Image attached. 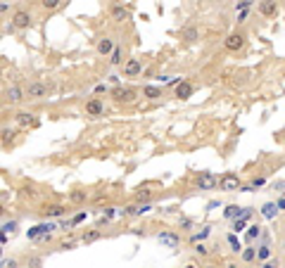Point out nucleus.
<instances>
[{
	"mask_svg": "<svg viewBox=\"0 0 285 268\" xmlns=\"http://www.w3.org/2000/svg\"><path fill=\"white\" fill-rule=\"evenodd\" d=\"M250 223L242 221V219H235V221H231V230H233V235H238V233H242V230L247 228Z\"/></svg>",
	"mask_w": 285,
	"mask_h": 268,
	"instance_id": "nucleus-32",
	"label": "nucleus"
},
{
	"mask_svg": "<svg viewBox=\"0 0 285 268\" xmlns=\"http://www.w3.org/2000/svg\"><path fill=\"white\" fill-rule=\"evenodd\" d=\"M109 95H112V100H114L116 104H131V102L138 100L140 90L138 88H124L121 83H119V86L109 88Z\"/></svg>",
	"mask_w": 285,
	"mask_h": 268,
	"instance_id": "nucleus-1",
	"label": "nucleus"
},
{
	"mask_svg": "<svg viewBox=\"0 0 285 268\" xmlns=\"http://www.w3.org/2000/svg\"><path fill=\"white\" fill-rule=\"evenodd\" d=\"M43 216H46V219H62V216H67V206L64 204H46L43 206Z\"/></svg>",
	"mask_w": 285,
	"mask_h": 268,
	"instance_id": "nucleus-14",
	"label": "nucleus"
},
{
	"mask_svg": "<svg viewBox=\"0 0 285 268\" xmlns=\"http://www.w3.org/2000/svg\"><path fill=\"white\" fill-rule=\"evenodd\" d=\"M273 204H276L278 213H280V211H283V209H285V197H283V195H278V199H276V202H273Z\"/></svg>",
	"mask_w": 285,
	"mask_h": 268,
	"instance_id": "nucleus-45",
	"label": "nucleus"
},
{
	"mask_svg": "<svg viewBox=\"0 0 285 268\" xmlns=\"http://www.w3.org/2000/svg\"><path fill=\"white\" fill-rule=\"evenodd\" d=\"M8 237H10V235H5V233L0 230V247H5V245H8Z\"/></svg>",
	"mask_w": 285,
	"mask_h": 268,
	"instance_id": "nucleus-51",
	"label": "nucleus"
},
{
	"mask_svg": "<svg viewBox=\"0 0 285 268\" xmlns=\"http://www.w3.org/2000/svg\"><path fill=\"white\" fill-rule=\"evenodd\" d=\"M100 219H105V221H114L116 219V209L114 206H105V209H100Z\"/></svg>",
	"mask_w": 285,
	"mask_h": 268,
	"instance_id": "nucleus-33",
	"label": "nucleus"
},
{
	"mask_svg": "<svg viewBox=\"0 0 285 268\" xmlns=\"http://www.w3.org/2000/svg\"><path fill=\"white\" fill-rule=\"evenodd\" d=\"M31 24H33V15H31L26 8H17L12 12V19H10V26L15 29V31H22V29H29Z\"/></svg>",
	"mask_w": 285,
	"mask_h": 268,
	"instance_id": "nucleus-2",
	"label": "nucleus"
},
{
	"mask_svg": "<svg viewBox=\"0 0 285 268\" xmlns=\"http://www.w3.org/2000/svg\"><path fill=\"white\" fill-rule=\"evenodd\" d=\"M207 268H216V266H207Z\"/></svg>",
	"mask_w": 285,
	"mask_h": 268,
	"instance_id": "nucleus-57",
	"label": "nucleus"
},
{
	"mask_svg": "<svg viewBox=\"0 0 285 268\" xmlns=\"http://www.w3.org/2000/svg\"><path fill=\"white\" fill-rule=\"evenodd\" d=\"M255 252H257V259L255 261H269L271 256H273V247L269 245V242H264V245H259V247H255Z\"/></svg>",
	"mask_w": 285,
	"mask_h": 268,
	"instance_id": "nucleus-18",
	"label": "nucleus"
},
{
	"mask_svg": "<svg viewBox=\"0 0 285 268\" xmlns=\"http://www.w3.org/2000/svg\"><path fill=\"white\" fill-rule=\"evenodd\" d=\"M209 235H212V226H202L197 233H190V237H188V240H190L193 245H197V242H205Z\"/></svg>",
	"mask_w": 285,
	"mask_h": 268,
	"instance_id": "nucleus-21",
	"label": "nucleus"
},
{
	"mask_svg": "<svg viewBox=\"0 0 285 268\" xmlns=\"http://www.w3.org/2000/svg\"><path fill=\"white\" fill-rule=\"evenodd\" d=\"M245 45H247V36L242 31H231L224 40V47L228 52H238V50H242Z\"/></svg>",
	"mask_w": 285,
	"mask_h": 268,
	"instance_id": "nucleus-6",
	"label": "nucleus"
},
{
	"mask_svg": "<svg viewBox=\"0 0 285 268\" xmlns=\"http://www.w3.org/2000/svg\"><path fill=\"white\" fill-rule=\"evenodd\" d=\"M247 15H250V10H245V12H238V22H245Z\"/></svg>",
	"mask_w": 285,
	"mask_h": 268,
	"instance_id": "nucleus-53",
	"label": "nucleus"
},
{
	"mask_svg": "<svg viewBox=\"0 0 285 268\" xmlns=\"http://www.w3.org/2000/svg\"><path fill=\"white\" fill-rule=\"evenodd\" d=\"M5 12H10V3H0V15H5Z\"/></svg>",
	"mask_w": 285,
	"mask_h": 268,
	"instance_id": "nucleus-52",
	"label": "nucleus"
},
{
	"mask_svg": "<svg viewBox=\"0 0 285 268\" xmlns=\"http://www.w3.org/2000/svg\"><path fill=\"white\" fill-rule=\"evenodd\" d=\"M17 228H19V223L17 221H8V223H3V233H5V235H12V233H17Z\"/></svg>",
	"mask_w": 285,
	"mask_h": 268,
	"instance_id": "nucleus-34",
	"label": "nucleus"
},
{
	"mask_svg": "<svg viewBox=\"0 0 285 268\" xmlns=\"http://www.w3.org/2000/svg\"><path fill=\"white\" fill-rule=\"evenodd\" d=\"M121 71L126 79H138L140 74H143V62H140L138 57H131V60H126L121 64Z\"/></svg>",
	"mask_w": 285,
	"mask_h": 268,
	"instance_id": "nucleus-11",
	"label": "nucleus"
},
{
	"mask_svg": "<svg viewBox=\"0 0 285 268\" xmlns=\"http://www.w3.org/2000/svg\"><path fill=\"white\" fill-rule=\"evenodd\" d=\"M60 230H69V221H64V219H60V223H55Z\"/></svg>",
	"mask_w": 285,
	"mask_h": 268,
	"instance_id": "nucleus-48",
	"label": "nucleus"
},
{
	"mask_svg": "<svg viewBox=\"0 0 285 268\" xmlns=\"http://www.w3.org/2000/svg\"><path fill=\"white\" fill-rule=\"evenodd\" d=\"M0 268H19V261L17 259H3L0 261Z\"/></svg>",
	"mask_w": 285,
	"mask_h": 268,
	"instance_id": "nucleus-40",
	"label": "nucleus"
},
{
	"mask_svg": "<svg viewBox=\"0 0 285 268\" xmlns=\"http://www.w3.org/2000/svg\"><path fill=\"white\" fill-rule=\"evenodd\" d=\"M216 174H212V171H200V174L195 176V185L202 190V192H209V190L216 188Z\"/></svg>",
	"mask_w": 285,
	"mask_h": 268,
	"instance_id": "nucleus-10",
	"label": "nucleus"
},
{
	"mask_svg": "<svg viewBox=\"0 0 285 268\" xmlns=\"http://www.w3.org/2000/svg\"><path fill=\"white\" fill-rule=\"evenodd\" d=\"M100 237H102V230H88V233L81 235V242H84V245H93V242H98Z\"/></svg>",
	"mask_w": 285,
	"mask_h": 268,
	"instance_id": "nucleus-29",
	"label": "nucleus"
},
{
	"mask_svg": "<svg viewBox=\"0 0 285 268\" xmlns=\"http://www.w3.org/2000/svg\"><path fill=\"white\" fill-rule=\"evenodd\" d=\"M181 40H185V43H197V40H200V29L193 26V24H190V26H183V29H181Z\"/></svg>",
	"mask_w": 285,
	"mask_h": 268,
	"instance_id": "nucleus-16",
	"label": "nucleus"
},
{
	"mask_svg": "<svg viewBox=\"0 0 285 268\" xmlns=\"http://www.w3.org/2000/svg\"><path fill=\"white\" fill-rule=\"evenodd\" d=\"M264 233V228L259 226V223H250L247 226V242H255V240H259Z\"/></svg>",
	"mask_w": 285,
	"mask_h": 268,
	"instance_id": "nucleus-24",
	"label": "nucleus"
},
{
	"mask_svg": "<svg viewBox=\"0 0 285 268\" xmlns=\"http://www.w3.org/2000/svg\"><path fill=\"white\" fill-rule=\"evenodd\" d=\"M15 135H17V128H3V131H0V138H3L5 145L15 140Z\"/></svg>",
	"mask_w": 285,
	"mask_h": 268,
	"instance_id": "nucleus-31",
	"label": "nucleus"
},
{
	"mask_svg": "<svg viewBox=\"0 0 285 268\" xmlns=\"http://www.w3.org/2000/svg\"><path fill=\"white\" fill-rule=\"evenodd\" d=\"M69 202L71 204H84V202H88V192L86 190H74V192H69Z\"/></svg>",
	"mask_w": 285,
	"mask_h": 268,
	"instance_id": "nucleus-28",
	"label": "nucleus"
},
{
	"mask_svg": "<svg viewBox=\"0 0 285 268\" xmlns=\"http://www.w3.org/2000/svg\"><path fill=\"white\" fill-rule=\"evenodd\" d=\"M195 254H197V256H209V247L205 245V242H197V245H195Z\"/></svg>",
	"mask_w": 285,
	"mask_h": 268,
	"instance_id": "nucleus-38",
	"label": "nucleus"
},
{
	"mask_svg": "<svg viewBox=\"0 0 285 268\" xmlns=\"http://www.w3.org/2000/svg\"><path fill=\"white\" fill-rule=\"evenodd\" d=\"M228 268H238V266H235V263H228Z\"/></svg>",
	"mask_w": 285,
	"mask_h": 268,
	"instance_id": "nucleus-55",
	"label": "nucleus"
},
{
	"mask_svg": "<svg viewBox=\"0 0 285 268\" xmlns=\"http://www.w3.org/2000/svg\"><path fill=\"white\" fill-rule=\"evenodd\" d=\"M278 3H273V0H264V3H259V12H262L264 17H276L278 15Z\"/></svg>",
	"mask_w": 285,
	"mask_h": 268,
	"instance_id": "nucleus-20",
	"label": "nucleus"
},
{
	"mask_svg": "<svg viewBox=\"0 0 285 268\" xmlns=\"http://www.w3.org/2000/svg\"><path fill=\"white\" fill-rule=\"evenodd\" d=\"M109 83H114V86H119V81H121V76H116V74H112V76H107Z\"/></svg>",
	"mask_w": 285,
	"mask_h": 268,
	"instance_id": "nucleus-50",
	"label": "nucleus"
},
{
	"mask_svg": "<svg viewBox=\"0 0 285 268\" xmlns=\"http://www.w3.org/2000/svg\"><path fill=\"white\" fill-rule=\"evenodd\" d=\"M162 95H164L162 86H152V83H150V86L143 88V97H147V100H159Z\"/></svg>",
	"mask_w": 285,
	"mask_h": 268,
	"instance_id": "nucleus-22",
	"label": "nucleus"
},
{
	"mask_svg": "<svg viewBox=\"0 0 285 268\" xmlns=\"http://www.w3.org/2000/svg\"><path fill=\"white\" fill-rule=\"evenodd\" d=\"M109 17L114 19V22H126L129 17H131V12H129V8H124V5H109Z\"/></svg>",
	"mask_w": 285,
	"mask_h": 268,
	"instance_id": "nucleus-15",
	"label": "nucleus"
},
{
	"mask_svg": "<svg viewBox=\"0 0 285 268\" xmlns=\"http://www.w3.org/2000/svg\"><path fill=\"white\" fill-rule=\"evenodd\" d=\"M247 185H250V188H252V190L262 188V185H266V176H255V178H252V181L247 183Z\"/></svg>",
	"mask_w": 285,
	"mask_h": 268,
	"instance_id": "nucleus-35",
	"label": "nucleus"
},
{
	"mask_svg": "<svg viewBox=\"0 0 285 268\" xmlns=\"http://www.w3.org/2000/svg\"><path fill=\"white\" fill-rule=\"evenodd\" d=\"M273 188L278 190V192H280V195H283V188H285V183H283V178H278L276 183H273Z\"/></svg>",
	"mask_w": 285,
	"mask_h": 268,
	"instance_id": "nucleus-47",
	"label": "nucleus"
},
{
	"mask_svg": "<svg viewBox=\"0 0 285 268\" xmlns=\"http://www.w3.org/2000/svg\"><path fill=\"white\" fill-rule=\"evenodd\" d=\"M29 266H31V268H40V266H43V261H40L38 256H31V259H29Z\"/></svg>",
	"mask_w": 285,
	"mask_h": 268,
	"instance_id": "nucleus-46",
	"label": "nucleus"
},
{
	"mask_svg": "<svg viewBox=\"0 0 285 268\" xmlns=\"http://www.w3.org/2000/svg\"><path fill=\"white\" fill-rule=\"evenodd\" d=\"M219 206H224L221 204V202H219V199H212V202H207V204H205V211H214V209H219Z\"/></svg>",
	"mask_w": 285,
	"mask_h": 268,
	"instance_id": "nucleus-43",
	"label": "nucleus"
},
{
	"mask_svg": "<svg viewBox=\"0 0 285 268\" xmlns=\"http://www.w3.org/2000/svg\"><path fill=\"white\" fill-rule=\"evenodd\" d=\"M240 185H242V178H240L238 174H233V171L224 174L219 181H216V188L224 190V192H238Z\"/></svg>",
	"mask_w": 285,
	"mask_h": 268,
	"instance_id": "nucleus-3",
	"label": "nucleus"
},
{
	"mask_svg": "<svg viewBox=\"0 0 285 268\" xmlns=\"http://www.w3.org/2000/svg\"><path fill=\"white\" fill-rule=\"evenodd\" d=\"M183 268H200V266H197V263H185Z\"/></svg>",
	"mask_w": 285,
	"mask_h": 268,
	"instance_id": "nucleus-54",
	"label": "nucleus"
},
{
	"mask_svg": "<svg viewBox=\"0 0 285 268\" xmlns=\"http://www.w3.org/2000/svg\"><path fill=\"white\" fill-rule=\"evenodd\" d=\"M174 93H176V97L178 100H188V97H193V93H195V86L190 83V81H181L176 88H174Z\"/></svg>",
	"mask_w": 285,
	"mask_h": 268,
	"instance_id": "nucleus-13",
	"label": "nucleus"
},
{
	"mask_svg": "<svg viewBox=\"0 0 285 268\" xmlns=\"http://www.w3.org/2000/svg\"><path fill=\"white\" fill-rule=\"evenodd\" d=\"M226 242H228V247H231V252H233V254H240V252H242V242L238 240V235L228 233V235H226Z\"/></svg>",
	"mask_w": 285,
	"mask_h": 268,
	"instance_id": "nucleus-27",
	"label": "nucleus"
},
{
	"mask_svg": "<svg viewBox=\"0 0 285 268\" xmlns=\"http://www.w3.org/2000/svg\"><path fill=\"white\" fill-rule=\"evenodd\" d=\"M240 209H242V206H238V204H226L224 206V219L226 221H235V219H240Z\"/></svg>",
	"mask_w": 285,
	"mask_h": 268,
	"instance_id": "nucleus-25",
	"label": "nucleus"
},
{
	"mask_svg": "<svg viewBox=\"0 0 285 268\" xmlns=\"http://www.w3.org/2000/svg\"><path fill=\"white\" fill-rule=\"evenodd\" d=\"M53 230H57V226H55L53 221H43V223H36V226H31V228L26 230V237L36 242L38 237H43V235H50Z\"/></svg>",
	"mask_w": 285,
	"mask_h": 268,
	"instance_id": "nucleus-8",
	"label": "nucleus"
},
{
	"mask_svg": "<svg viewBox=\"0 0 285 268\" xmlns=\"http://www.w3.org/2000/svg\"><path fill=\"white\" fill-rule=\"evenodd\" d=\"M157 240H159V245L164 249H176L181 245V235H178L176 230H159L157 233Z\"/></svg>",
	"mask_w": 285,
	"mask_h": 268,
	"instance_id": "nucleus-9",
	"label": "nucleus"
},
{
	"mask_svg": "<svg viewBox=\"0 0 285 268\" xmlns=\"http://www.w3.org/2000/svg\"><path fill=\"white\" fill-rule=\"evenodd\" d=\"M114 38H109V36H105V38H100L98 40V45H95V50H98V55H102V57H107L112 50H114Z\"/></svg>",
	"mask_w": 285,
	"mask_h": 268,
	"instance_id": "nucleus-17",
	"label": "nucleus"
},
{
	"mask_svg": "<svg viewBox=\"0 0 285 268\" xmlns=\"http://www.w3.org/2000/svg\"><path fill=\"white\" fill-rule=\"evenodd\" d=\"M252 5H255L252 0H242V3H235L233 10H235V12H245V10H252Z\"/></svg>",
	"mask_w": 285,
	"mask_h": 268,
	"instance_id": "nucleus-36",
	"label": "nucleus"
},
{
	"mask_svg": "<svg viewBox=\"0 0 285 268\" xmlns=\"http://www.w3.org/2000/svg\"><path fill=\"white\" fill-rule=\"evenodd\" d=\"M259 213H262L264 221H273V219L278 216V209H276V204H273V202H264L262 209H259Z\"/></svg>",
	"mask_w": 285,
	"mask_h": 268,
	"instance_id": "nucleus-19",
	"label": "nucleus"
},
{
	"mask_svg": "<svg viewBox=\"0 0 285 268\" xmlns=\"http://www.w3.org/2000/svg\"><path fill=\"white\" fill-rule=\"evenodd\" d=\"M48 83L46 81H31L29 86L24 88V97L26 100H43V97H48Z\"/></svg>",
	"mask_w": 285,
	"mask_h": 268,
	"instance_id": "nucleus-4",
	"label": "nucleus"
},
{
	"mask_svg": "<svg viewBox=\"0 0 285 268\" xmlns=\"http://www.w3.org/2000/svg\"><path fill=\"white\" fill-rule=\"evenodd\" d=\"M5 216H8V206H5V204H3V202H0V221H3Z\"/></svg>",
	"mask_w": 285,
	"mask_h": 268,
	"instance_id": "nucleus-49",
	"label": "nucleus"
},
{
	"mask_svg": "<svg viewBox=\"0 0 285 268\" xmlns=\"http://www.w3.org/2000/svg\"><path fill=\"white\" fill-rule=\"evenodd\" d=\"M67 5V0H40V8L46 10V12H55V10H60Z\"/></svg>",
	"mask_w": 285,
	"mask_h": 268,
	"instance_id": "nucleus-26",
	"label": "nucleus"
},
{
	"mask_svg": "<svg viewBox=\"0 0 285 268\" xmlns=\"http://www.w3.org/2000/svg\"><path fill=\"white\" fill-rule=\"evenodd\" d=\"M15 124H17V128H38L40 119H38V114H33V112H17Z\"/></svg>",
	"mask_w": 285,
	"mask_h": 268,
	"instance_id": "nucleus-7",
	"label": "nucleus"
},
{
	"mask_svg": "<svg viewBox=\"0 0 285 268\" xmlns=\"http://www.w3.org/2000/svg\"><path fill=\"white\" fill-rule=\"evenodd\" d=\"M86 219H88V213H86V211H81V213H76V216H74V219H71V221H69V228H76L78 223H84V221H86Z\"/></svg>",
	"mask_w": 285,
	"mask_h": 268,
	"instance_id": "nucleus-37",
	"label": "nucleus"
},
{
	"mask_svg": "<svg viewBox=\"0 0 285 268\" xmlns=\"http://www.w3.org/2000/svg\"><path fill=\"white\" fill-rule=\"evenodd\" d=\"M76 240H64V242H60V249H64V252H69V249H76Z\"/></svg>",
	"mask_w": 285,
	"mask_h": 268,
	"instance_id": "nucleus-39",
	"label": "nucleus"
},
{
	"mask_svg": "<svg viewBox=\"0 0 285 268\" xmlns=\"http://www.w3.org/2000/svg\"><path fill=\"white\" fill-rule=\"evenodd\" d=\"M109 64H112V67H121L124 64V47L121 45H114V50L109 52Z\"/></svg>",
	"mask_w": 285,
	"mask_h": 268,
	"instance_id": "nucleus-23",
	"label": "nucleus"
},
{
	"mask_svg": "<svg viewBox=\"0 0 285 268\" xmlns=\"http://www.w3.org/2000/svg\"><path fill=\"white\" fill-rule=\"evenodd\" d=\"M262 268H280V261L271 256L269 261H264V263H262Z\"/></svg>",
	"mask_w": 285,
	"mask_h": 268,
	"instance_id": "nucleus-44",
	"label": "nucleus"
},
{
	"mask_svg": "<svg viewBox=\"0 0 285 268\" xmlns=\"http://www.w3.org/2000/svg\"><path fill=\"white\" fill-rule=\"evenodd\" d=\"M0 261H3V247H0Z\"/></svg>",
	"mask_w": 285,
	"mask_h": 268,
	"instance_id": "nucleus-56",
	"label": "nucleus"
},
{
	"mask_svg": "<svg viewBox=\"0 0 285 268\" xmlns=\"http://www.w3.org/2000/svg\"><path fill=\"white\" fill-rule=\"evenodd\" d=\"M240 256H242V261H245V263H252V261L257 259V252H255V247H252V245L242 247V252H240Z\"/></svg>",
	"mask_w": 285,
	"mask_h": 268,
	"instance_id": "nucleus-30",
	"label": "nucleus"
},
{
	"mask_svg": "<svg viewBox=\"0 0 285 268\" xmlns=\"http://www.w3.org/2000/svg\"><path fill=\"white\" fill-rule=\"evenodd\" d=\"M5 100H8L10 104L24 102V100H26V97H24V88L22 86H10L8 90H5Z\"/></svg>",
	"mask_w": 285,
	"mask_h": 268,
	"instance_id": "nucleus-12",
	"label": "nucleus"
},
{
	"mask_svg": "<svg viewBox=\"0 0 285 268\" xmlns=\"http://www.w3.org/2000/svg\"><path fill=\"white\" fill-rule=\"evenodd\" d=\"M93 93H95V97H98V95H102V93H109V86H107V83H98V86L93 88Z\"/></svg>",
	"mask_w": 285,
	"mask_h": 268,
	"instance_id": "nucleus-42",
	"label": "nucleus"
},
{
	"mask_svg": "<svg viewBox=\"0 0 285 268\" xmlns=\"http://www.w3.org/2000/svg\"><path fill=\"white\" fill-rule=\"evenodd\" d=\"M193 228H195V221H193V219H181V230H188V233H190Z\"/></svg>",
	"mask_w": 285,
	"mask_h": 268,
	"instance_id": "nucleus-41",
	"label": "nucleus"
},
{
	"mask_svg": "<svg viewBox=\"0 0 285 268\" xmlns=\"http://www.w3.org/2000/svg\"><path fill=\"white\" fill-rule=\"evenodd\" d=\"M84 112H86V117L88 119L105 117V100H102V97H88V100H86Z\"/></svg>",
	"mask_w": 285,
	"mask_h": 268,
	"instance_id": "nucleus-5",
	"label": "nucleus"
}]
</instances>
